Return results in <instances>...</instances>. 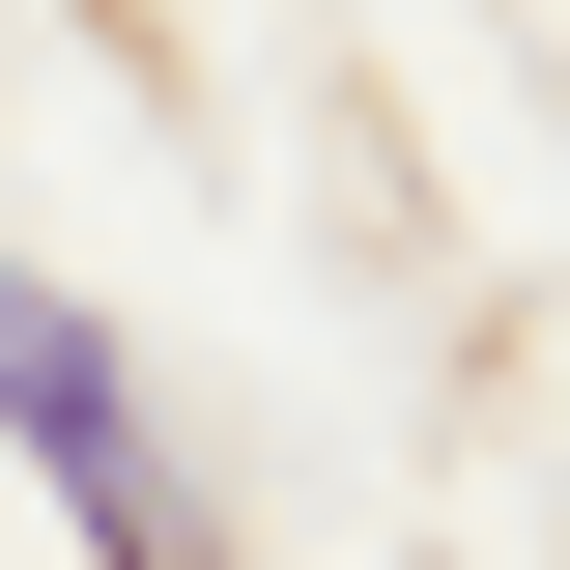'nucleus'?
<instances>
[{"label":"nucleus","mask_w":570,"mask_h":570,"mask_svg":"<svg viewBox=\"0 0 570 570\" xmlns=\"http://www.w3.org/2000/svg\"><path fill=\"white\" fill-rule=\"evenodd\" d=\"M0 428H29V456H58L86 513H115V570H200V513H171V456H142V371L86 343L58 285H0Z\"/></svg>","instance_id":"f257e3e1"}]
</instances>
